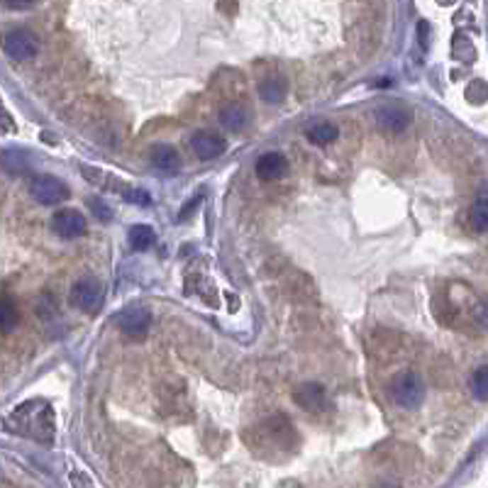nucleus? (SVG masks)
<instances>
[{
	"mask_svg": "<svg viewBox=\"0 0 488 488\" xmlns=\"http://www.w3.org/2000/svg\"><path fill=\"white\" fill-rule=\"evenodd\" d=\"M288 174V159L278 152H266L256 161V176L261 181H278Z\"/></svg>",
	"mask_w": 488,
	"mask_h": 488,
	"instance_id": "10",
	"label": "nucleus"
},
{
	"mask_svg": "<svg viewBox=\"0 0 488 488\" xmlns=\"http://www.w3.org/2000/svg\"><path fill=\"white\" fill-rule=\"evenodd\" d=\"M476 93H479V103H481V101H486V96H488V86L484 84V81H474V86H469V91H466V98L476 103Z\"/></svg>",
	"mask_w": 488,
	"mask_h": 488,
	"instance_id": "22",
	"label": "nucleus"
},
{
	"mask_svg": "<svg viewBox=\"0 0 488 488\" xmlns=\"http://www.w3.org/2000/svg\"><path fill=\"white\" fill-rule=\"evenodd\" d=\"M149 325H152V315L147 308H130L120 315V330L130 339H142L149 332Z\"/></svg>",
	"mask_w": 488,
	"mask_h": 488,
	"instance_id": "8",
	"label": "nucleus"
},
{
	"mask_svg": "<svg viewBox=\"0 0 488 488\" xmlns=\"http://www.w3.org/2000/svg\"><path fill=\"white\" fill-rule=\"evenodd\" d=\"M3 3L8 5L10 10H25V8H32L35 0H3Z\"/></svg>",
	"mask_w": 488,
	"mask_h": 488,
	"instance_id": "25",
	"label": "nucleus"
},
{
	"mask_svg": "<svg viewBox=\"0 0 488 488\" xmlns=\"http://www.w3.org/2000/svg\"><path fill=\"white\" fill-rule=\"evenodd\" d=\"M149 161L157 171H164V174H171L181 166V157L171 144H157L149 154Z\"/></svg>",
	"mask_w": 488,
	"mask_h": 488,
	"instance_id": "13",
	"label": "nucleus"
},
{
	"mask_svg": "<svg viewBox=\"0 0 488 488\" xmlns=\"http://www.w3.org/2000/svg\"><path fill=\"white\" fill-rule=\"evenodd\" d=\"M18 325V308L10 298H0V332H10Z\"/></svg>",
	"mask_w": 488,
	"mask_h": 488,
	"instance_id": "20",
	"label": "nucleus"
},
{
	"mask_svg": "<svg viewBox=\"0 0 488 488\" xmlns=\"http://www.w3.org/2000/svg\"><path fill=\"white\" fill-rule=\"evenodd\" d=\"M52 227L59 237L79 239L86 234V217L81 215L79 210H74V208H64V210H59L57 215L52 217Z\"/></svg>",
	"mask_w": 488,
	"mask_h": 488,
	"instance_id": "7",
	"label": "nucleus"
},
{
	"mask_svg": "<svg viewBox=\"0 0 488 488\" xmlns=\"http://www.w3.org/2000/svg\"><path fill=\"white\" fill-rule=\"evenodd\" d=\"M249 120H251L249 108L242 106V103H229V106H225L220 110V123L229 132H242L246 125H249Z\"/></svg>",
	"mask_w": 488,
	"mask_h": 488,
	"instance_id": "12",
	"label": "nucleus"
},
{
	"mask_svg": "<svg viewBox=\"0 0 488 488\" xmlns=\"http://www.w3.org/2000/svg\"><path fill=\"white\" fill-rule=\"evenodd\" d=\"M469 225L474 232H488V200H476L469 210Z\"/></svg>",
	"mask_w": 488,
	"mask_h": 488,
	"instance_id": "18",
	"label": "nucleus"
},
{
	"mask_svg": "<svg viewBox=\"0 0 488 488\" xmlns=\"http://www.w3.org/2000/svg\"><path fill=\"white\" fill-rule=\"evenodd\" d=\"M337 135H339V130H337V125H332V123H317L308 130V140L312 144H332V142L337 140Z\"/></svg>",
	"mask_w": 488,
	"mask_h": 488,
	"instance_id": "17",
	"label": "nucleus"
},
{
	"mask_svg": "<svg viewBox=\"0 0 488 488\" xmlns=\"http://www.w3.org/2000/svg\"><path fill=\"white\" fill-rule=\"evenodd\" d=\"M127 239H130V246H132L135 251H147L152 244H154L157 234L149 225H135V227L130 229Z\"/></svg>",
	"mask_w": 488,
	"mask_h": 488,
	"instance_id": "15",
	"label": "nucleus"
},
{
	"mask_svg": "<svg viewBox=\"0 0 488 488\" xmlns=\"http://www.w3.org/2000/svg\"><path fill=\"white\" fill-rule=\"evenodd\" d=\"M374 118H376L378 127H381L383 132H388V135H400L403 130H408L410 120H413V118H410L408 108L398 106V103H386V106L376 108Z\"/></svg>",
	"mask_w": 488,
	"mask_h": 488,
	"instance_id": "6",
	"label": "nucleus"
},
{
	"mask_svg": "<svg viewBox=\"0 0 488 488\" xmlns=\"http://www.w3.org/2000/svg\"><path fill=\"white\" fill-rule=\"evenodd\" d=\"M0 103H3V101H0ZM0 130H8V132H13V130H15L13 118L3 110V106H0Z\"/></svg>",
	"mask_w": 488,
	"mask_h": 488,
	"instance_id": "24",
	"label": "nucleus"
},
{
	"mask_svg": "<svg viewBox=\"0 0 488 488\" xmlns=\"http://www.w3.org/2000/svg\"><path fill=\"white\" fill-rule=\"evenodd\" d=\"M8 427L20 435H27L37 442L52 444L54 440V413L47 403L42 400H30V403L20 405L8 420Z\"/></svg>",
	"mask_w": 488,
	"mask_h": 488,
	"instance_id": "1",
	"label": "nucleus"
},
{
	"mask_svg": "<svg viewBox=\"0 0 488 488\" xmlns=\"http://www.w3.org/2000/svg\"><path fill=\"white\" fill-rule=\"evenodd\" d=\"M0 164H3V169L8 174H15V176H20V174H25L27 169H30V161H27V154L20 149H8L3 152V157H0Z\"/></svg>",
	"mask_w": 488,
	"mask_h": 488,
	"instance_id": "16",
	"label": "nucleus"
},
{
	"mask_svg": "<svg viewBox=\"0 0 488 488\" xmlns=\"http://www.w3.org/2000/svg\"><path fill=\"white\" fill-rule=\"evenodd\" d=\"M191 147H193V154L198 159H215L225 152V140L215 132H198L191 140Z\"/></svg>",
	"mask_w": 488,
	"mask_h": 488,
	"instance_id": "11",
	"label": "nucleus"
},
{
	"mask_svg": "<svg viewBox=\"0 0 488 488\" xmlns=\"http://www.w3.org/2000/svg\"><path fill=\"white\" fill-rule=\"evenodd\" d=\"M293 400L303 410H308V413H320V410L325 408V403H327L325 386H320V383H312V381L300 383V386L293 391Z\"/></svg>",
	"mask_w": 488,
	"mask_h": 488,
	"instance_id": "9",
	"label": "nucleus"
},
{
	"mask_svg": "<svg viewBox=\"0 0 488 488\" xmlns=\"http://www.w3.org/2000/svg\"><path fill=\"white\" fill-rule=\"evenodd\" d=\"M388 396L396 405L405 410H415L422 405L425 400V381L420 378V374L415 371H405V374H398L396 378H391L388 383Z\"/></svg>",
	"mask_w": 488,
	"mask_h": 488,
	"instance_id": "2",
	"label": "nucleus"
},
{
	"mask_svg": "<svg viewBox=\"0 0 488 488\" xmlns=\"http://www.w3.org/2000/svg\"><path fill=\"white\" fill-rule=\"evenodd\" d=\"M286 93H288V84H286V79H281V76H271V79H266L259 84V98L266 103H271V106L281 103L283 98H286Z\"/></svg>",
	"mask_w": 488,
	"mask_h": 488,
	"instance_id": "14",
	"label": "nucleus"
},
{
	"mask_svg": "<svg viewBox=\"0 0 488 488\" xmlns=\"http://www.w3.org/2000/svg\"><path fill=\"white\" fill-rule=\"evenodd\" d=\"M30 195L42 205H59L69 198V188L64 181H59L57 176H35L30 183Z\"/></svg>",
	"mask_w": 488,
	"mask_h": 488,
	"instance_id": "5",
	"label": "nucleus"
},
{
	"mask_svg": "<svg viewBox=\"0 0 488 488\" xmlns=\"http://www.w3.org/2000/svg\"><path fill=\"white\" fill-rule=\"evenodd\" d=\"M89 208H91V212H93V215H96L101 222H110L113 217H115L113 208L108 205V203H103L101 198H89Z\"/></svg>",
	"mask_w": 488,
	"mask_h": 488,
	"instance_id": "21",
	"label": "nucleus"
},
{
	"mask_svg": "<svg viewBox=\"0 0 488 488\" xmlns=\"http://www.w3.org/2000/svg\"><path fill=\"white\" fill-rule=\"evenodd\" d=\"M103 298H106V290H103V283L93 276H84L71 286V303L84 312H98L103 305Z\"/></svg>",
	"mask_w": 488,
	"mask_h": 488,
	"instance_id": "4",
	"label": "nucleus"
},
{
	"mask_svg": "<svg viewBox=\"0 0 488 488\" xmlns=\"http://www.w3.org/2000/svg\"><path fill=\"white\" fill-rule=\"evenodd\" d=\"M71 486H74V488H96V486H93V481L84 474V471H74V474H71Z\"/></svg>",
	"mask_w": 488,
	"mask_h": 488,
	"instance_id": "23",
	"label": "nucleus"
},
{
	"mask_svg": "<svg viewBox=\"0 0 488 488\" xmlns=\"http://www.w3.org/2000/svg\"><path fill=\"white\" fill-rule=\"evenodd\" d=\"M3 52L13 62H30L40 52V37L27 27H15L3 35Z\"/></svg>",
	"mask_w": 488,
	"mask_h": 488,
	"instance_id": "3",
	"label": "nucleus"
},
{
	"mask_svg": "<svg viewBox=\"0 0 488 488\" xmlns=\"http://www.w3.org/2000/svg\"><path fill=\"white\" fill-rule=\"evenodd\" d=\"M381 488H396V486H381Z\"/></svg>",
	"mask_w": 488,
	"mask_h": 488,
	"instance_id": "26",
	"label": "nucleus"
},
{
	"mask_svg": "<svg viewBox=\"0 0 488 488\" xmlns=\"http://www.w3.org/2000/svg\"><path fill=\"white\" fill-rule=\"evenodd\" d=\"M469 388L476 400H488V364L479 366V369L474 371V376H471V381H469Z\"/></svg>",
	"mask_w": 488,
	"mask_h": 488,
	"instance_id": "19",
	"label": "nucleus"
}]
</instances>
